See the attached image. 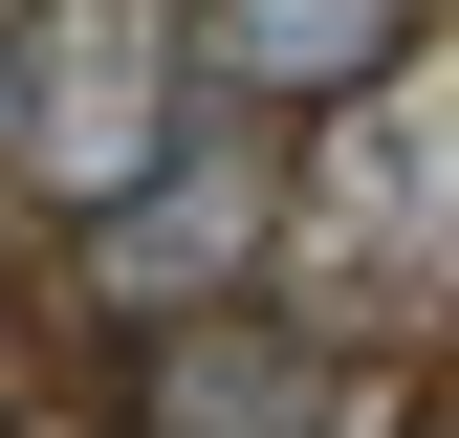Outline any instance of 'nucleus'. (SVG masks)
Masks as SVG:
<instances>
[{
  "mask_svg": "<svg viewBox=\"0 0 459 438\" xmlns=\"http://www.w3.org/2000/svg\"><path fill=\"white\" fill-rule=\"evenodd\" d=\"M176 132H197V22L176 0H22L0 22V176L22 197L109 219Z\"/></svg>",
  "mask_w": 459,
  "mask_h": 438,
  "instance_id": "f257e3e1",
  "label": "nucleus"
},
{
  "mask_svg": "<svg viewBox=\"0 0 459 438\" xmlns=\"http://www.w3.org/2000/svg\"><path fill=\"white\" fill-rule=\"evenodd\" d=\"M416 66V0H197V88L219 110H351V88H394Z\"/></svg>",
  "mask_w": 459,
  "mask_h": 438,
  "instance_id": "7ed1b4c3",
  "label": "nucleus"
},
{
  "mask_svg": "<svg viewBox=\"0 0 459 438\" xmlns=\"http://www.w3.org/2000/svg\"><path fill=\"white\" fill-rule=\"evenodd\" d=\"M219 241H263V176H241V153H197V176L153 153V176H132V197L88 219V263H109V307H176V285H219Z\"/></svg>",
  "mask_w": 459,
  "mask_h": 438,
  "instance_id": "20e7f679",
  "label": "nucleus"
},
{
  "mask_svg": "<svg viewBox=\"0 0 459 438\" xmlns=\"http://www.w3.org/2000/svg\"><path fill=\"white\" fill-rule=\"evenodd\" d=\"M132 438H372V372L328 328H263V307H153Z\"/></svg>",
  "mask_w": 459,
  "mask_h": 438,
  "instance_id": "f03ea898",
  "label": "nucleus"
}]
</instances>
